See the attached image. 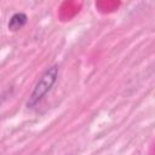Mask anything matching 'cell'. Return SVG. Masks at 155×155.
I'll use <instances>...</instances> for the list:
<instances>
[{
	"label": "cell",
	"mask_w": 155,
	"mask_h": 155,
	"mask_svg": "<svg viewBox=\"0 0 155 155\" xmlns=\"http://www.w3.org/2000/svg\"><path fill=\"white\" fill-rule=\"evenodd\" d=\"M27 21H28V17L23 12H17V13L12 15L8 21V30L17 31V30L22 29L27 24Z\"/></svg>",
	"instance_id": "7a4b0ae2"
},
{
	"label": "cell",
	"mask_w": 155,
	"mask_h": 155,
	"mask_svg": "<svg viewBox=\"0 0 155 155\" xmlns=\"http://www.w3.org/2000/svg\"><path fill=\"white\" fill-rule=\"evenodd\" d=\"M58 71H59L58 67L57 65H52L40 76V79L35 84V86H34V88H33V91H31V93L29 96V99L27 102V107L28 108H34L47 94V92L52 88V86L57 81Z\"/></svg>",
	"instance_id": "6da1fadb"
}]
</instances>
